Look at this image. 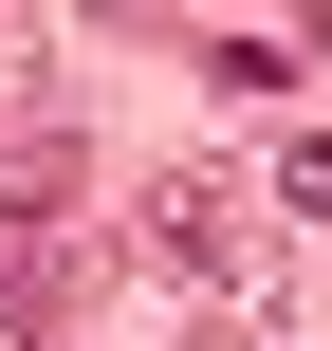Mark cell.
I'll use <instances>...</instances> for the list:
<instances>
[{
    "label": "cell",
    "mask_w": 332,
    "mask_h": 351,
    "mask_svg": "<svg viewBox=\"0 0 332 351\" xmlns=\"http://www.w3.org/2000/svg\"><path fill=\"white\" fill-rule=\"evenodd\" d=\"M148 259H185L203 296H277V222L222 185V167H185V185H148Z\"/></svg>",
    "instance_id": "6da1fadb"
},
{
    "label": "cell",
    "mask_w": 332,
    "mask_h": 351,
    "mask_svg": "<svg viewBox=\"0 0 332 351\" xmlns=\"http://www.w3.org/2000/svg\"><path fill=\"white\" fill-rule=\"evenodd\" d=\"M296 56H314V37H277V19H222V37H203V74H222V93H277Z\"/></svg>",
    "instance_id": "7a4b0ae2"
}]
</instances>
